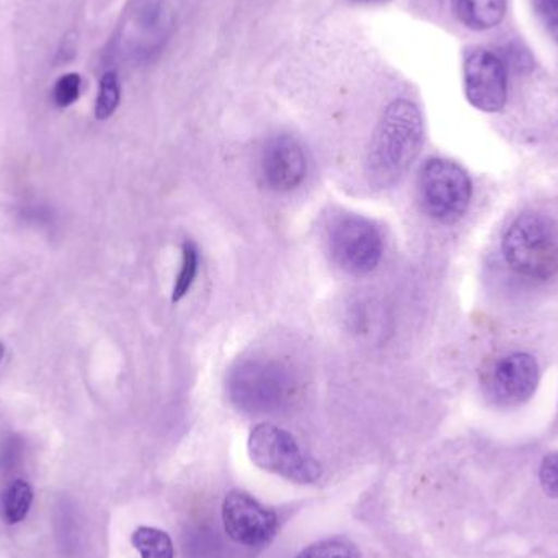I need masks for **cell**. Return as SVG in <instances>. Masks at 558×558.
<instances>
[{
	"label": "cell",
	"instance_id": "cell-15",
	"mask_svg": "<svg viewBox=\"0 0 558 558\" xmlns=\"http://www.w3.org/2000/svg\"><path fill=\"white\" fill-rule=\"evenodd\" d=\"M198 265V251L192 242H185L182 247V268H180L179 278H177L175 286H173L172 302H179L185 298L186 292L195 282Z\"/></svg>",
	"mask_w": 558,
	"mask_h": 558
},
{
	"label": "cell",
	"instance_id": "cell-10",
	"mask_svg": "<svg viewBox=\"0 0 558 558\" xmlns=\"http://www.w3.org/2000/svg\"><path fill=\"white\" fill-rule=\"evenodd\" d=\"M307 160L298 141L278 136L265 147L262 156V175L275 192H291L304 182Z\"/></svg>",
	"mask_w": 558,
	"mask_h": 558
},
{
	"label": "cell",
	"instance_id": "cell-20",
	"mask_svg": "<svg viewBox=\"0 0 558 558\" xmlns=\"http://www.w3.org/2000/svg\"><path fill=\"white\" fill-rule=\"evenodd\" d=\"M3 354H5V347H3L2 341H0V363H2Z\"/></svg>",
	"mask_w": 558,
	"mask_h": 558
},
{
	"label": "cell",
	"instance_id": "cell-7",
	"mask_svg": "<svg viewBox=\"0 0 558 558\" xmlns=\"http://www.w3.org/2000/svg\"><path fill=\"white\" fill-rule=\"evenodd\" d=\"M464 88L469 104L477 110H504L508 97L505 62L488 49H471L464 59Z\"/></svg>",
	"mask_w": 558,
	"mask_h": 558
},
{
	"label": "cell",
	"instance_id": "cell-14",
	"mask_svg": "<svg viewBox=\"0 0 558 558\" xmlns=\"http://www.w3.org/2000/svg\"><path fill=\"white\" fill-rule=\"evenodd\" d=\"M295 558H361V556L351 541L344 537H331L305 547Z\"/></svg>",
	"mask_w": 558,
	"mask_h": 558
},
{
	"label": "cell",
	"instance_id": "cell-17",
	"mask_svg": "<svg viewBox=\"0 0 558 558\" xmlns=\"http://www.w3.org/2000/svg\"><path fill=\"white\" fill-rule=\"evenodd\" d=\"M81 75L74 74V72H72V74L62 75V77L56 82L54 90H52L54 104L58 105L59 108L69 107V105L77 100L78 95H81Z\"/></svg>",
	"mask_w": 558,
	"mask_h": 558
},
{
	"label": "cell",
	"instance_id": "cell-9",
	"mask_svg": "<svg viewBox=\"0 0 558 558\" xmlns=\"http://www.w3.org/2000/svg\"><path fill=\"white\" fill-rule=\"evenodd\" d=\"M541 373L537 361L527 353L500 357L485 377V386L495 402L520 405L536 392Z\"/></svg>",
	"mask_w": 558,
	"mask_h": 558
},
{
	"label": "cell",
	"instance_id": "cell-3",
	"mask_svg": "<svg viewBox=\"0 0 558 558\" xmlns=\"http://www.w3.org/2000/svg\"><path fill=\"white\" fill-rule=\"evenodd\" d=\"M248 454L257 468L294 484H315L322 475L320 464L302 451L291 433L270 423L252 429Z\"/></svg>",
	"mask_w": 558,
	"mask_h": 558
},
{
	"label": "cell",
	"instance_id": "cell-12",
	"mask_svg": "<svg viewBox=\"0 0 558 558\" xmlns=\"http://www.w3.org/2000/svg\"><path fill=\"white\" fill-rule=\"evenodd\" d=\"M131 543L141 554V558H175L172 539L166 531L147 526L137 527Z\"/></svg>",
	"mask_w": 558,
	"mask_h": 558
},
{
	"label": "cell",
	"instance_id": "cell-4",
	"mask_svg": "<svg viewBox=\"0 0 558 558\" xmlns=\"http://www.w3.org/2000/svg\"><path fill=\"white\" fill-rule=\"evenodd\" d=\"M418 195L423 209L433 219L452 225L465 215L471 205V179L458 163L432 159L420 170Z\"/></svg>",
	"mask_w": 558,
	"mask_h": 558
},
{
	"label": "cell",
	"instance_id": "cell-19",
	"mask_svg": "<svg viewBox=\"0 0 558 558\" xmlns=\"http://www.w3.org/2000/svg\"><path fill=\"white\" fill-rule=\"evenodd\" d=\"M533 5L549 35L558 43V0H533Z\"/></svg>",
	"mask_w": 558,
	"mask_h": 558
},
{
	"label": "cell",
	"instance_id": "cell-1",
	"mask_svg": "<svg viewBox=\"0 0 558 558\" xmlns=\"http://www.w3.org/2000/svg\"><path fill=\"white\" fill-rule=\"evenodd\" d=\"M425 126L418 107L393 100L384 110L367 154V177L376 189L393 185L418 157Z\"/></svg>",
	"mask_w": 558,
	"mask_h": 558
},
{
	"label": "cell",
	"instance_id": "cell-2",
	"mask_svg": "<svg viewBox=\"0 0 558 558\" xmlns=\"http://www.w3.org/2000/svg\"><path fill=\"white\" fill-rule=\"evenodd\" d=\"M504 255L520 277L547 281L558 274V226L543 213L518 216L505 232Z\"/></svg>",
	"mask_w": 558,
	"mask_h": 558
},
{
	"label": "cell",
	"instance_id": "cell-13",
	"mask_svg": "<svg viewBox=\"0 0 558 558\" xmlns=\"http://www.w3.org/2000/svg\"><path fill=\"white\" fill-rule=\"evenodd\" d=\"M33 490L28 482L13 481L2 495V518L7 524H19L28 517Z\"/></svg>",
	"mask_w": 558,
	"mask_h": 558
},
{
	"label": "cell",
	"instance_id": "cell-21",
	"mask_svg": "<svg viewBox=\"0 0 558 558\" xmlns=\"http://www.w3.org/2000/svg\"><path fill=\"white\" fill-rule=\"evenodd\" d=\"M354 2H379V0H354Z\"/></svg>",
	"mask_w": 558,
	"mask_h": 558
},
{
	"label": "cell",
	"instance_id": "cell-11",
	"mask_svg": "<svg viewBox=\"0 0 558 558\" xmlns=\"http://www.w3.org/2000/svg\"><path fill=\"white\" fill-rule=\"evenodd\" d=\"M459 22L474 32H485L500 25L507 13V0H452Z\"/></svg>",
	"mask_w": 558,
	"mask_h": 558
},
{
	"label": "cell",
	"instance_id": "cell-5",
	"mask_svg": "<svg viewBox=\"0 0 558 558\" xmlns=\"http://www.w3.org/2000/svg\"><path fill=\"white\" fill-rule=\"evenodd\" d=\"M328 247L335 264L344 274L364 277L376 270L383 258V235L366 218L344 215L331 225Z\"/></svg>",
	"mask_w": 558,
	"mask_h": 558
},
{
	"label": "cell",
	"instance_id": "cell-16",
	"mask_svg": "<svg viewBox=\"0 0 558 558\" xmlns=\"http://www.w3.org/2000/svg\"><path fill=\"white\" fill-rule=\"evenodd\" d=\"M120 81L117 72H107L100 81V90H98L97 105H95V117L97 120H108L117 111L120 105Z\"/></svg>",
	"mask_w": 558,
	"mask_h": 558
},
{
	"label": "cell",
	"instance_id": "cell-6",
	"mask_svg": "<svg viewBox=\"0 0 558 558\" xmlns=\"http://www.w3.org/2000/svg\"><path fill=\"white\" fill-rule=\"evenodd\" d=\"M288 390L286 374L264 361H245L229 374V399L242 412H274L284 402Z\"/></svg>",
	"mask_w": 558,
	"mask_h": 558
},
{
	"label": "cell",
	"instance_id": "cell-8",
	"mask_svg": "<svg viewBox=\"0 0 558 558\" xmlns=\"http://www.w3.org/2000/svg\"><path fill=\"white\" fill-rule=\"evenodd\" d=\"M222 521L228 536L247 547H260L277 536V513L264 507L247 492L232 490L222 505Z\"/></svg>",
	"mask_w": 558,
	"mask_h": 558
},
{
	"label": "cell",
	"instance_id": "cell-18",
	"mask_svg": "<svg viewBox=\"0 0 558 558\" xmlns=\"http://www.w3.org/2000/svg\"><path fill=\"white\" fill-rule=\"evenodd\" d=\"M541 487L550 498H558V452L546 456L539 471Z\"/></svg>",
	"mask_w": 558,
	"mask_h": 558
}]
</instances>
